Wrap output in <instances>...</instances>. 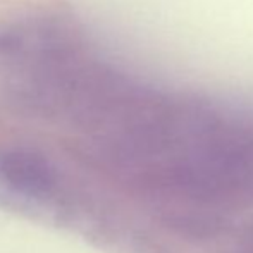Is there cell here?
Masks as SVG:
<instances>
[{
    "label": "cell",
    "instance_id": "obj_1",
    "mask_svg": "<svg viewBox=\"0 0 253 253\" xmlns=\"http://www.w3.org/2000/svg\"><path fill=\"white\" fill-rule=\"evenodd\" d=\"M2 170L7 181L21 191H43L52 183V170L43 159L33 153H9Z\"/></svg>",
    "mask_w": 253,
    "mask_h": 253
}]
</instances>
